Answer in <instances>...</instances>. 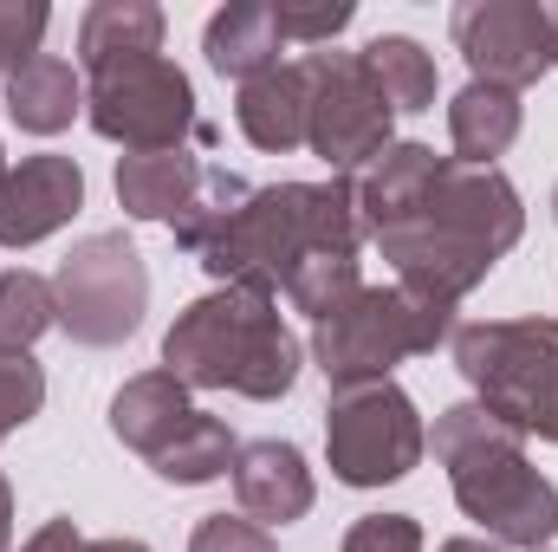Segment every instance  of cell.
<instances>
[{"label": "cell", "mask_w": 558, "mask_h": 552, "mask_svg": "<svg viewBox=\"0 0 558 552\" xmlns=\"http://www.w3.org/2000/svg\"><path fill=\"white\" fill-rule=\"evenodd\" d=\"M526 235V208L520 189L500 169L481 163H454L441 156L422 202L384 235H371L384 248V261L397 267V286L435 299V305H461L481 279L494 274V261Z\"/></svg>", "instance_id": "6da1fadb"}, {"label": "cell", "mask_w": 558, "mask_h": 552, "mask_svg": "<svg viewBox=\"0 0 558 552\" xmlns=\"http://www.w3.org/2000/svg\"><path fill=\"white\" fill-rule=\"evenodd\" d=\"M364 248V215H357V182H267L247 195V208L202 248V267L215 286H247L279 292L312 254H357Z\"/></svg>", "instance_id": "7a4b0ae2"}, {"label": "cell", "mask_w": 558, "mask_h": 552, "mask_svg": "<svg viewBox=\"0 0 558 552\" xmlns=\"http://www.w3.org/2000/svg\"><path fill=\"white\" fill-rule=\"evenodd\" d=\"M428 448L448 468L461 514L487 527L494 547L546 552L558 533V488L526 461V435L513 422H500L487 404H454L435 416Z\"/></svg>", "instance_id": "3957f363"}, {"label": "cell", "mask_w": 558, "mask_h": 552, "mask_svg": "<svg viewBox=\"0 0 558 552\" xmlns=\"http://www.w3.org/2000/svg\"><path fill=\"white\" fill-rule=\"evenodd\" d=\"M162 371L182 377L189 391H234L254 404H279L299 384V338L286 332L274 292L215 286L169 325Z\"/></svg>", "instance_id": "277c9868"}, {"label": "cell", "mask_w": 558, "mask_h": 552, "mask_svg": "<svg viewBox=\"0 0 558 552\" xmlns=\"http://www.w3.org/2000/svg\"><path fill=\"white\" fill-rule=\"evenodd\" d=\"M448 345L474 384V404L520 435L558 442V319H474L454 325Z\"/></svg>", "instance_id": "5b68a950"}, {"label": "cell", "mask_w": 558, "mask_h": 552, "mask_svg": "<svg viewBox=\"0 0 558 552\" xmlns=\"http://www.w3.org/2000/svg\"><path fill=\"white\" fill-rule=\"evenodd\" d=\"M441 338H454V305L416 299L403 286H357L338 312L312 325V358L331 391H344L390 377L403 358H428Z\"/></svg>", "instance_id": "8992f818"}, {"label": "cell", "mask_w": 558, "mask_h": 552, "mask_svg": "<svg viewBox=\"0 0 558 552\" xmlns=\"http://www.w3.org/2000/svg\"><path fill=\"white\" fill-rule=\"evenodd\" d=\"M52 312H59V332L72 345H92V351L124 345L143 325V312H149V267H143V254L118 228L85 235L59 261V274H52Z\"/></svg>", "instance_id": "52a82bcc"}, {"label": "cell", "mask_w": 558, "mask_h": 552, "mask_svg": "<svg viewBox=\"0 0 558 552\" xmlns=\"http://www.w3.org/2000/svg\"><path fill=\"white\" fill-rule=\"evenodd\" d=\"M422 448H428V429H422L410 391H397L390 377L331 391V404H325V455H331V475L344 488L403 481L422 461Z\"/></svg>", "instance_id": "ba28073f"}, {"label": "cell", "mask_w": 558, "mask_h": 552, "mask_svg": "<svg viewBox=\"0 0 558 552\" xmlns=\"http://www.w3.org/2000/svg\"><path fill=\"white\" fill-rule=\"evenodd\" d=\"M85 118L105 143H124L131 156L149 149H182L195 124V85L175 59L149 52V59H124L111 72H92L85 85Z\"/></svg>", "instance_id": "9c48e42d"}, {"label": "cell", "mask_w": 558, "mask_h": 552, "mask_svg": "<svg viewBox=\"0 0 558 552\" xmlns=\"http://www.w3.org/2000/svg\"><path fill=\"white\" fill-rule=\"evenodd\" d=\"M305 85H312V124L305 143L331 163V176H351V169H371L384 149H390V124L397 111L384 105L377 79L364 72L357 52H305Z\"/></svg>", "instance_id": "30bf717a"}, {"label": "cell", "mask_w": 558, "mask_h": 552, "mask_svg": "<svg viewBox=\"0 0 558 552\" xmlns=\"http://www.w3.org/2000/svg\"><path fill=\"white\" fill-rule=\"evenodd\" d=\"M448 33L481 85L526 92L553 72V13L539 0H461Z\"/></svg>", "instance_id": "8fae6325"}, {"label": "cell", "mask_w": 558, "mask_h": 552, "mask_svg": "<svg viewBox=\"0 0 558 552\" xmlns=\"http://www.w3.org/2000/svg\"><path fill=\"white\" fill-rule=\"evenodd\" d=\"M85 208V169L72 156H26L0 176V248H33Z\"/></svg>", "instance_id": "7c38bea8"}, {"label": "cell", "mask_w": 558, "mask_h": 552, "mask_svg": "<svg viewBox=\"0 0 558 552\" xmlns=\"http://www.w3.org/2000/svg\"><path fill=\"white\" fill-rule=\"evenodd\" d=\"M312 468H305V455L292 448V442H247L241 455H234V501H241V514L247 520H260V527H286V520H305L312 514Z\"/></svg>", "instance_id": "4fadbf2b"}, {"label": "cell", "mask_w": 558, "mask_h": 552, "mask_svg": "<svg viewBox=\"0 0 558 552\" xmlns=\"http://www.w3.org/2000/svg\"><path fill=\"white\" fill-rule=\"evenodd\" d=\"M234 124L254 149H299L305 124H312V85H305V65H274L260 79L241 85L234 98Z\"/></svg>", "instance_id": "5bb4252c"}, {"label": "cell", "mask_w": 558, "mask_h": 552, "mask_svg": "<svg viewBox=\"0 0 558 552\" xmlns=\"http://www.w3.org/2000/svg\"><path fill=\"white\" fill-rule=\"evenodd\" d=\"M202 156H189V149H149V156H118V202H124V215L131 221H169L175 228V215L195 202V189H202Z\"/></svg>", "instance_id": "9a60e30c"}, {"label": "cell", "mask_w": 558, "mask_h": 552, "mask_svg": "<svg viewBox=\"0 0 558 552\" xmlns=\"http://www.w3.org/2000/svg\"><path fill=\"white\" fill-rule=\"evenodd\" d=\"M85 111V79L59 59V52H39L26 59L13 79H7V118L33 137H59L72 131V118Z\"/></svg>", "instance_id": "2e32d148"}, {"label": "cell", "mask_w": 558, "mask_h": 552, "mask_svg": "<svg viewBox=\"0 0 558 552\" xmlns=\"http://www.w3.org/2000/svg\"><path fill=\"white\" fill-rule=\"evenodd\" d=\"M189 416H195V404H189V384H182V377H169V371H143V377H131V384L111 397V435L149 461V455H156Z\"/></svg>", "instance_id": "e0dca14e"}, {"label": "cell", "mask_w": 558, "mask_h": 552, "mask_svg": "<svg viewBox=\"0 0 558 552\" xmlns=\"http://www.w3.org/2000/svg\"><path fill=\"white\" fill-rule=\"evenodd\" d=\"M279 20H274V0H234V7H221L215 20H208V39H202V52H208V65L221 72V79H260V72H274L279 65Z\"/></svg>", "instance_id": "ac0fdd59"}, {"label": "cell", "mask_w": 558, "mask_h": 552, "mask_svg": "<svg viewBox=\"0 0 558 552\" xmlns=\"http://www.w3.org/2000/svg\"><path fill=\"white\" fill-rule=\"evenodd\" d=\"M156 46H162V7H149V0H98L78 20L85 72H111L124 59H149Z\"/></svg>", "instance_id": "d6986e66"}, {"label": "cell", "mask_w": 558, "mask_h": 552, "mask_svg": "<svg viewBox=\"0 0 558 552\" xmlns=\"http://www.w3.org/2000/svg\"><path fill=\"white\" fill-rule=\"evenodd\" d=\"M520 92H500V85H468L454 92L448 105V137H454V163H481L494 169V156H507L513 137H520Z\"/></svg>", "instance_id": "ffe728a7"}, {"label": "cell", "mask_w": 558, "mask_h": 552, "mask_svg": "<svg viewBox=\"0 0 558 552\" xmlns=\"http://www.w3.org/2000/svg\"><path fill=\"white\" fill-rule=\"evenodd\" d=\"M234 455H241V442H234V429L221 422V416L195 410L156 455H149V468L162 475V481H175V488H202V481H221V475H234Z\"/></svg>", "instance_id": "44dd1931"}, {"label": "cell", "mask_w": 558, "mask_h": 552, "mask_svg": "<svg viewBox=\"0 0 558 552\" xmlns=\"http://www.w3.org/2000/svg\"><path fill=\"white\" fill-rule=\"evenodd\" d=\"M357 59L377 79L390 111H428L435 105V52H422L410 33H377Z\"/></svg>", "instance_id": "7402d4cb"}, {"label": "cell", "mask_w": 558, "mask_h": 552, "mask_svg": "<svg viewBox=\"0 0 558 552\" xmlns=\"http://www.w3.org/2000/svg\"><path fill=\"white\" fill-rule=\"evenodd\" d=\"M247 195H254V182H241L234 169H215V163H208V169H202L195 202L175 215V248L202 261V248H208V241H215V235H221V228L247 208Z\"/></svg>", "instance_id": "603a6c76"}, {"label": "cell", "mask_w": 558, "mask_h": 552, "mask_svg": "<svg viewBox=\"0 0 558 552\" xmlns=\"http://www.w3.org/2000/svg\"><path fill=\"white\" fill-rule=\"evenodd\" d=\"M59 312H52V279L26 274H0V358H26L39 345V332H52Z\"/></svg>", "instance_id": "cb8c5ba5"}, {"label": "cell", "mask_w": 558, "mask_h": 552, "mask_svg": "<svg viewBox=\"0 0 558 552\" xmlns=\"http://www.w3.org/2000/svg\"><path fill=\"white\" fill-rule=\"evenodd\" d=\"M357 286H364V279H357V254H312V261H299V274L286 279V299L318 325V319L338 312Z\"/></svg>", "instance_id": "d4e9b609"}, {"label": "cell", "mask_w": 558, "mask_h": 552, "mask_svg": "<svg viewBox=\"0 0 558 552\" xmlns=\"http://www.w3.org/2000/svg\"><path fill=\"white\" fill-rule=\"evenodd\" d=\"M46 26H52V13L39 0H0V79H13L26 59H39Z\"/></svg>", "instance_id": "484cf974"}, {"label": "cell", "mask_w": 558, "mask_h": 552, "mask_svg": "<svg viewBox=\"0 0 558 552\" xmlns=\"http://www.w3.org/2000/svg\"><path fill=\"white\" fill-rule=\"evenodd\" d=\"M351 0H312V7H292V0H279L274 20H279V39L286 46H331L344 26H351Z\"/></svg>", "instance_id": "4316f807"}, {"label": "cell", "mask_w": 558, "mask_h": 552, "mask_svg": "<svg viewBox=\"0 0 558 552\" xmlns=\"http://www.w3.org/2000/svg\"><path fill=\"white\" fill-rule=\"evenodd\" d=\"M46 404V371L33 358H0V442L13 429H26Z\"/></svg>", "instance_id": "83f0119b"}, {"label": "cell", "mask_w": 558, "mask_h": 552, "mask_svg": "<svg viewBox=\"0 0 558 552\" xmlns=\"http://www.w3.org/2000/svg\"><path fill=\"white\" fill-rule=\"evenodd\" d=\"M189 552H279L274 533L247 514H208L195 533H189Z\"/></svg>", "instance_id": "f1b7e54d"}, {"label": "cell", "mask_w": 558, "mask_h": 552, "mask_svg": "<svg viewBox=\"0 0 558 552\" xmlns=\"http://www.w3.org/2000/svg\"><path fill=\"white\" fill-rule=\"evenodd\" d=\"M344 552H422V527L410 514H364L344 533Z\"/></svg>", "instance_id": "f546056e"}, {"label": "cell", "mask_w": 558, "mask_h": 552, "mask_svg": "<svg viewBox=\"0 0 558 552\" xmlns=\"http://www.w3.org/2000/svg\"><path fill=\"white\" fill-rule=\"evenodd\" d=\"M20 552H85V533H78L72 520H46V527H39Z\"/></svg>", "instance_id": "4dcf8cb0"}, {"label": "cell", "mask_w": 558, "mask_h": 552, "mask_svg": "<svg viewBox=\"0 0 558 552\" xmlns=\"http://www.w3.org/2000/svg\"><path fill=\"white\" fill-rule=\"evenodd\" d=\"M13 547V488H7V475H0V552Z\"/></svg>", "instance_id": "1f68e13d"}, {"label": "cell", "mask_w": 558, "mask_h": 552, "mask_svg": "<svg viewBox=\"0 0 558 552\" xmlns=\"http://www.w3.org/2000/svg\"><path fill=\"white\" fill-rule=\"evenodd\" d=\"M85 552H149L143 540H85Z\"/></svg>", "instance_id": "d6a6232c"}, {"label": "cell", "mask_w": 558, "mask_h": 552, "mask_svg": "<svg viewBox=\"0 0 558 552\" xmlns=\"http://www.w3.org/2000/svg\"><path fill=\"white\" fill-rule=\"evenodd\" d=\"M441 552H507V547H494V540H441Z\"/></svg>", "instance_id": "836d02e7"}, {"label": "cell", "mask_w": 558, "mask_h": 552, "mask_svg": "<svg viewBox=\"0 0 558 552\" xmlns=\"http://www.w3.org/2000/svg\"><path fill=\"white\" fill-rule=\"evenodd\" d=\"M553 13V65H558V7H546Z\"/></svg>", "instance_id": "e575fe53"}, {"label": "cell", "mask_w": 558, "mask_h": 552, "mask_svg": "<svg viewBox=\"0 0 558 552\" xmlns=\"http://www.w3.org/2000/svg\"><path fill=\"white\" fill-rule=\"evenodd\" d=\"M553 215H558V189H553Z\"/></svg>", "instance_id": "d590c367"}, {"label": "cell", "mask_w": 558, "mask_h": 552, "mask_svg": "<svg viewBox=\"0 0 558 552\" xmlns=\"http://www.w3.org/2000/svg\"><path fill=\"white\" fill-rule=\"evenodd\" d=\"M0 176H7V163H0Z\"/></svg>", "instance_id": "8d00e7d4"}]
</instances>
